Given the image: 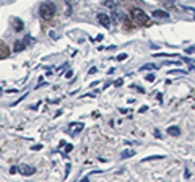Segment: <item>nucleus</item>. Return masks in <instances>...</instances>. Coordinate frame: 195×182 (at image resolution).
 Here are the masks:
<instances>
[{"instance_id":"obj_1","label":"nucleus","mask_w":195,"mask_h":182,"mask_svg":"<svg viewBox=\"0 0 195 182\" xmlns=\"http://www.w3.org/2000/svg\"><path fill=\"white\" fill-rule=\"evenodd\" d=\"M130 15H132L133 21H135L137 25H140V26H150V17L146 15L145 12H143V10H140V8H132Z\"/></svg>"},{"instance_id":"obj_2","label":"nucleus","mask_w":195,"mask_h":182,"mask_svg":"<svg viewBox=\"0 0 195 182\" xmlns=\"http://www.w3.org/2000/svg\"><path fill=\"white\" fill-rule=\"evenodd\" d=\"M39 15H41V18H44V20H50V18L55 15V5L52 3V2H44V3H41V7H39Z\"/></svg>"},{"instance_id":"obj_3","label":"nucleus","mask_w":195,"mask_h":182,"mask_svg":"<svg viewBox=\"0 0 195 182\" xmlns=\"http://www.w3.org/2000/svg\"><path fill=\"white\" fill-rule=\"evenodd\" d=\"M18 171H20L21 176H33L34 172H36V169H34L33 166H28V164H23L18 168Z\"/></svg>"},{"instance_id":"obj_4","label":"nucleus","mask_w":195,"mask_h":182,"mask_svg":"<svg viewBox=\"0 0 195 182\" xmlns=\"http://www.w3.org/2000/svg\"><path fill=\"white\" fill-rule=\"evenodd\" d=\"M98 21H99L103 26H109L111 25V17L106 15V13H98Z\"/></svg>"},{"instance_id":"obj_5","label":"nucleus","mask_w":195,"mask_h":182,"mask_svg":"<svg viewBox=\"0 0 195 182\" xmlns=\"http://www.w3.org/2000/svg\"><path fill=\"white\" fill-rule=\"evenodd\" d=\"M10 23H12V26H13V29H15V31H21V29H23V26H25V23H23L21 20H18V18H12V20H10Z\"/></svg>"},{"instance_id":"obj_6","label":"nucleus","mask_w":195,"mask_h":182,"mask_svg":"<svg viewBox=\"0 0 195 182\" xmlns=\"http://www.w3.org/2000/svg\"><path fill=\"white\" fill-rule=\"evenodd\" d=\"M151 15H153V18H159V20H161V18L163 20H167V18H169V13H166L164 10H154Z\"/></svg>"},{"instance_id":"obj_7","label":"nucleus","mask_w":195,"mask_h":182,"mask_svg":"<svg viewBox=\"0 0 195 182\" xmlns=\"http://www.w3.org/2000/svg\"><path fill=\"white\" fill-rule=\"evenodd\" d=\"M83 127L85 125L81 124V122H73V124H70V132L73 130V133H78V132L83 130Z\"/></svg>"},{"instance_id":"obj_8","label":"nucleus","mask_w":195,"mask_h":182,"mask_svg":"<svg viewBox=\"0 0 195 182\" xmlns=\"http://www.w3.org/2000/svg\"><path fill=\"white\" fill-rule=\"evenodd\" d=\"M8 55H10L8 47H7L3 42H0V59H5V57H8Z\"/></svg>"},{"instance_id":"obj_9","label":"nucleus","mask_w":195,"mask_h":182,"mask_svg":"<svg viewBox=\"0 0 195 182\" xmlns=\"http://www.w3.org/2000/svg\"><path fill=\"white\" fill-rule=\"evenodd\" d=\"M167 133H169L171 136H179L181 135V128H179L177 125H172V127L167 128Z\"/></svg>"},{"instance_id":"obj_10","label":"nucleus","mask_w":195,"mask_h":182,"mask_svg":"<svg viewBox=\"0 0 195 182\" xmlns=\"http://www.w3.org/2000/svg\"><path fill=\"white\" fill-rule=\"evenodd\" d=\"M25 46H26V42H17V44H15V52L23 50V49H25Z\"/></svg>"},{"instance_id":"obj_11","label":"nucleus","mask_w":195,"mask_h":182,"mask_svg":"<svg viewBox=\"0 0 195 182\" xmlns=\"http://www.w3.org/2000/svg\"><path fill=\"white\" fill-rule=\"evenodd\" d=\"M135 154V151L133 150H125V151H122V158H130Z\"/></svg>"},{"instance_id":"obj_12","label":"nucleus","mask_w":195,"mask_h":182,"mask_svg":"<svg viewBox=\"0 0 195 182\" xmlns=\"http://www.w3.org/2000/svg\"><path fill=\"white\" fill-rule=\"evenodd\" d=\"M163 158H164V156H159V154H158V156H150V158H145L143 161H151V159H163Z\"/></svg>"},{"instance_id":"obj_13","label":"nucleus","mask_w":195,"mask_h":182,"mask_svg":"<svg viewBox=\"0 0 195 182\" xmlns=\"http://www.w3.org/2000/svg\"><path fill=\"white\" fill-rule=\"evenodd\" d=\"M169 73H171V75H176V73H177V75H184L185 72H184V70H171Z\"/></svg>"},{"instance_id":"obj_14","label":"nucleus","mask_w":195,"mask_h":182,"mask_svg":"<svg viewBox=\"0 0 195 182\" xmlns=\"http://www.w3.org/2000/svg\"><path fill=\"white\" fill-rule=\"evenodd\" d=\"M145 80H146V81H150V83H153V81H154V75H153V73H150Z\"/></svg>"},{"instance_id":"obj_15","label":"nucleus","mask_w":195,"mask_h":182,"mask_svg":"<svg viewBox=\"0 0 195 182\" xmlns=\"http://www.w3.org/2000/svg\"><path fill=\"white\" fill-rule=\"evenodd\" d=\"M67 2V5H72V7H73L75 3H78V0H65Z\"/></svg>"},{"instance_id":"obj_16","label":"nucleus","mask_w":195,"mask_h":182,"mask_svg":"<svg viewBox=\"0 0 195 182\" xmlns=\"http://www.w3.org/2000/svg\"><path fill=\"white\" fill-rule=\"evenodd\" d=\"M185 52H187V54H194V52H195V47H187Z\"/></svg>"},{"instance_id":"obj_17","label":"nucleus","mask_w":195,"mask_h":182,"mask_svg":"<svg viewBox=\"0 0 195 182\" xmlns=\"http://www.w3.org/2000/svg\"><path fill=\"white\" fill-rule=\"evenodd\" d=\"M25 42H26V44H29V42H31V36H26L25 37Z\"/></svg>"},{"instance_id":"obj_18","label":"nucleus","mask_w":195,"mask_h":182,"mask_svg":"<svg viewBox=\"0 0 195 182\" xmlns=\"http://www.w3.org/2000/svg\"><path fill=\"white\" fill-rule=\"evenodd\" d=\"M72 148H73V145H67L65 146V151H72Z\"/></svg>"},{"instance_id":"obj_19","label":"nucleus","mask_w":195,"mask_h":182,"mask_svg":"<svg viewBox=\"0 0 195 182\" xmlns=\"http://www.w3.org/2000/svg\"><path fill=\"white\" fill-rule=\"evenodd\" d=\"M125 57H127V55H125V54H121V55H119V57H117V59H119V60H124Z\"/></svg>"}]
</instances>
